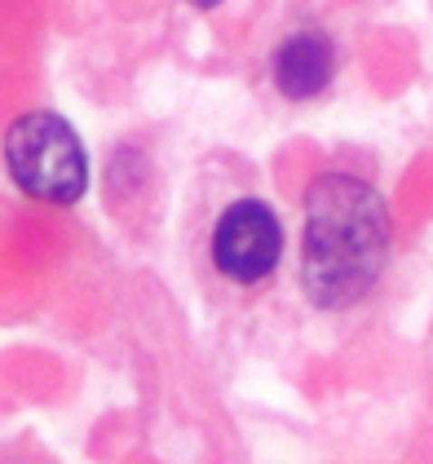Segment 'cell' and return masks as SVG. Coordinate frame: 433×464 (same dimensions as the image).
Listing matches in <instances>:
<instances>
[{
  "instance_id": "cell-4",
  "label": "cell",
  "mask_w": 433,
  "mask_h": 464,
  "mask_svg": "<svg viewBox=\"0 0 433 464\" xmlns=\"http://www.w3.org/2000/svg\"><path fill=\"white\" fill-rule=\"evenodd\" d=\"M270 80L288 102H314L336 80V44L314 27L292 32L279 40V49L270 58Z\"/></svg>"
},
{
  "instance_id": "cell-6",
  "label": "cell",
  "mask_w": 433,
  "mask_h": 464,
  "mask_svg": "<svg viewBox=\"0 0 433 464\" xmlns=\"http://www.w3.org/2000/svg\"><path fill=\"white\" fill-rule=\"evenodd\" d=\"M190 5H195V9H216L221 0H190Z\"/></svg>"
},
{
  "instance_id": "cell-5",
  "label": "cell",
  "mask_w": 433,
  "mask_h": 464,
  "mask_svg": "<svg viewBox=\"0 0 433 464\" xmlns=\"http://www.w3.org/2000/svg\"><path fill=\"white\" fill-rule=\"evenodd\" d=\"M0 464H63L49 447H40L36 438H9L0 442Z\"/></svg>"
},
{
  "instance_id": "cell-1",
  "label": "cell",
  "mask_w": 433,
  "mask_h": 464,
  "mask_svg": "<svg viewBox=\"0 0 433 464\" xmlns=\"http://www.w3.org/2000/svg\"><path fill=\"white\" fill-rule=\"evenodd\" d=\"M394 252L385 195L354 173H319L305 186L301 292L314 310L341 314L367 301Z\"/></svg>"
},
{
  "instance_id": "cell-2",
  "label": "cell",
  "mask_w": 433,
  "mask_h": 464,
  "mask_svg": "<svg viewBox=\"0 0 433 464\" xmlns=\"http://www.w3.org/2000/svg\"><path fill=\"white\" fill-rule=\"evenodd\" d=\"M5 169L9 181L44 208H75L89 190V150L58 111H27L5 129Z\"/></svg>"
},
{
  "instance_id": "cell-3",
  "label": "cell",
  "mask_w": 433,
  "mask_h": 464,
  "mask_svg": "<svg viewBox=\"0 0 433 464\" xmlns=\"http://www.w3.org/2000/svg\"><path fill=\"white\" fill-rule=\"evenodd\" d=\"M208 256H213V270L226 284L239 287L265 284L279 270V261H284V221L265 199L239 195L213 221Z\"/></svg>"
}]
</instances>
